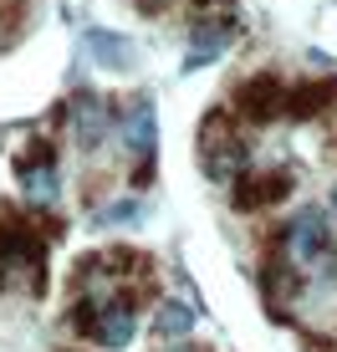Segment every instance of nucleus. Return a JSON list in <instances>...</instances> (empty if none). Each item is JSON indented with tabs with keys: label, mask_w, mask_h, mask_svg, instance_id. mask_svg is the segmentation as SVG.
<instances>
[{
	"label": "nucleus",
	"mask_w": 337,
	"mask_h": 352,
	"mask_svg": "<svg viewBox=\"0 0 337 352\" xmlns=\"http://www.w3.org/2000/svg\"><path fill=\"white\" fill-rule=\"evenodd\" d=\"M286 256L292 265H307L312 276H337V245H332V230L327 214L317 204H302L286 225Z\"/></svg>",
	"instance_id": "obj_1"
},
{
	"label": "nucleus",
	"mask_w": 337,
	"mask_h": 352,
	"mask_svg": "<svg viewBox=\"0 0 337 352\" xmlns=\"http://www.w3.org/2000/svg\"><path fill=\"white\" fill-rule=\"evenodd\" d=\"M199 164L210 179H220V184H230V179L246 174V143L235 138L230 118L225 113H210L199 128Z\"/></svg>",
	"instance_id": "obj_2"
},
{
	"label": "nucleus",
	"mask_w": 337,
	"mask_h": 352,
	"mask_svg": "<svg viewBox=\"0 0 337 352\" xmlns=\"http://www.w3.org/2000/svg\"><path fill=\"white\" fill-rule=\"evenodd\" d=\"M123 138H128V153L138 159V174H133V184H149V179H153V153H159V123H153V102H149V97L128 102V118H123Z\"/></svg>",
	"instance_id": "obj_3"
},
{
	"label": "nucleus",
	"mask_w": 337,
	"mask_h": 352,
	"mask_svg": "<svg viewBox=\"0 0 337 352\" xmlns=\"http://www.w3.org/2000/svg\"><path fill=\"white\" fill-rule=\"evenodd\" d=\"M235 107H240V118L246 123H271L276 113H286V87H281V77H250V82H240V92H235Z\"/></svg>",
	"instance_id": "obj_4"
},
{
	"label": "nucleus",
	"mask_w": 337,
	"mask_h": 352,
	"mask_svg": "<svg viewBox=\"0 0 337 352\" xmlns=\"http://www.w3.org/2000/svg\"><path fill=\"white\" fill-rule=\"evenodd\" d=\"M87 332L98 337L102 347H128V342H133V332H138V317H133V301H128V296H118V301H102V307L92 311Z\"/></svg>",
	"instance_id": "obj_5"
},
{
	"label": "nucleus",
	"mask_w": 337,
	"mask_h": 352,
	"mask_svg": "<svg viewBox=\"0 0 337 352\" xmlns=\"http://www.w3.org/2000/svg\"><path fill=\"white\" fill-rule=\"evenodd\" d=\"M230 41H235V21H230V16H215V21L204 16L199 26H195V36H189V56H184V62H189V72H195V67H204L210 56H220Z\"/></svg>",
	"instance_id": "obj_6"
},
{
	"label": "nucleus",
	"mask_w": 337,
	"mask_h": 352,
	"mask_svg": "<svg viewBox=\"0 0 337 352\" xmlns=\"http://www.w3.org/2000/svg\"><path fill=\"white\" fill-rule=\"evenodd\" d=\"M72 128H77V143L82 148H102V138H107V128H113V118H107V102L102 97H87L82 92L77 102H72Z\"/></svg>",
	"instance_id": "obj_7"
},
{
	"label": "nucleus",
	"mask_w": 337,
	"mask_h": 352,
	"mask_svg": "<svg viewBox=\"0 0 337 352\" xmlns=\"http://www.w3.org/2000/svg\"><path fill=\"white\" fill-rule=\"evenodd\" d=\"M87 46H92V56H98L107 72H128L138 62L133 41H123V36H113V31H87Z\"/></svg>",
	"instance_id": "obj_8"
},
{
	"label": "nucleus",
	"mask_w": 337,
	"mask_h": 352,
	"mask_svg": "<svg viewBox=\"0 0 337 352\" xmlns=\"http://www.w3.org/2000/svg\"><path fill=\"white\" fill-rule=\"evenodd\" d=\"M21 189L31 204H56V164L46 153L41 164H21Z\"/></svg>",
	"instance_id": "obj_9"
},
{
	"label": "nucleus",
	"mask_w": 337,
	"mask_h": 352,
	"mask_svg": "<svg viewBox=\"0 0 337 352\" xmlns=\"http://www.w3.org/2000/svg\"><path fill=\"white\" fill-rule=\"evenodd\" d=\"M332 97H337V82H307V87L286 92V113L292 118H312V113H322Z\"/></svg>",
	"instance_id": "obj_10"
},
{
	"label": "nucleus",
	"mask_w": 337,
	"mask_h": 352,
	"mask_svg": "<svg viewBox=\"0 0 337 352\" xmlns=\"http://www.w3.org/2000/svg\"><path fill=\"white\" fill-rule=\"evenodd\" d=\"M189 327H195V311H189L184 301H164L159 317H153V332H159L164 342H168V337H184Z\"/></svg>",
	"instance_id": "obj_11"
},
{
	"label": "nucleus",
	"mask_w": 337,
	"mask_h": 352,
	"mask_svg": "<svg viewBox=\"0 0 337 352\" xmlns=\"http://www.w3.org/2000/svg\"><path fill=\"white\" fill-rule=\"evenodd\" d=\"M138 10H143V16H159V10H164V0H138Z\"/></svg>",
	"instance_id": "obj_12"
},
{
	"label": "nucleus",
	"mask_w": 337,
	"mask_h": 352,
	"mask_svg": "<svg viewBox=\"0 0 337 352\" xmlns=\"http://www.w3.org/2000/svg\"><path fill=\"white\" fill-rule=\"evenodd\" d=\"M332 210H337V184H332Z\"/></svg>",
	"instance_id": "obj_13"
},
{
	"label": "nucleus",
	"mask_w": 337,
	"mask_h": 352,
	"mask_svg": "<svg viewBox=\"0 0 337 352\" xmlns=\"http://www.w3.org/2000/svg\"><path fill=\"white\" fill-rule=\"evenodd\" d=\"M195 6H210V0H195Z\"/></svg>",
	"instance_id": "obj_14"
}]
</instances>
